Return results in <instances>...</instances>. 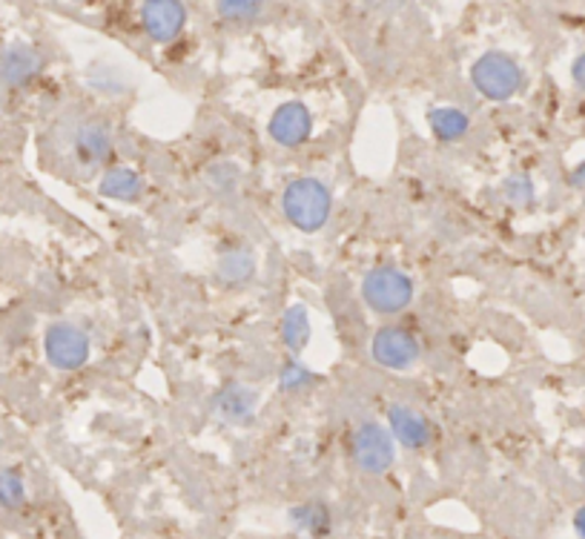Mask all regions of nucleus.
<instances>
[{
  "instance_id": "f257e3e1",
  "label": "nucleus",
  "mask_w": 585,
  "mask_h": 539,
  "mask_svg": "<svg viewBox=\"0 0 585 539\" xmlns=\"http://www.w3.org/2000/svg\"><path fill=\"white\" fill-rule=\"evenodd\" d=\"M282 210L296 230L319 233L331 222L333 192L327 190L325 181H319L313 175H301L285 187Z\"/></svg>"
},
{
  "instance_id": "f03ea898",
  "label": "nucleus",
  "mask_w": 585,
  "mask_h": 539,
  "mask_svg": "<svg viewBox=\"0 0 585 539\" xmlns=\"http://www.w3.org/2000/svg\"><path fill=\"white\" fill-rule=\"evenodd\" d=\"M471 84L483 98L502 103L511 101L520 92L522 84H525V72L511 55L490 49V52L476 58L474 66H471Z\"/></svg>"
},
{
  "instance_id": "7ed1b4c3",
  "label": "nucleus",
  "mask_w": 585,
  "mask_h": 539,
  "mask_svg": "<svg viewBox=\"0 0 585 539\" xmlns=\"http://www.w3.org/2000/svg\"><path fill=\"white\" fill-rule=\"evenodd\" d=\"M364 304L379 316H396L411 308L413 278L396 267H373L362 278Z\"/></svg>"
},
{
  "instance_id": "20e7f679",
  "label": "nucleus",
  "mask_w": 585,
  "mask_h": 539,
  "mask_svg": "<svg viewBox=\"0 0 585 539\" xmlns=\"http://www.w3.org/2000/svg\"><path fill=\"white\" fill-rule=\"evenodd\" d=\"M43 353L49 365L58 371H78L89 362L92 344L87 330L75 322H52L43 334Z\"/></svg>"
},
{
  "instance_id": "39448f33",
  "label": "nucleus",
  "mask_w": 585,
  "mask_h": 539,
  "mask_svg": "<svg viewBox=\"0 0 585 539\" xmlns=\"http://www.w3.org/2000/svg\"><path fill=\"white\" fill-rule=\"evenodd\" d=\"M353 460L364 474L379 476L390 471L396 460V442L390 428L379 422H362L353 430Z\"/></svg>"
},
{
  "instance_id": "423d86ee",
  "label": "nucleus",
  "mask_w": 585,
  "mask_h": 539,
  "mask_svg": "<svg viewBox=\"0 0 585 539\" xmlns=\"http://www.w3.org/2000/svg\"><path fill=\"white\" fill-rule=\"evenodd\" d=\"M371 353L376 365L388 367V371H408V367L420 362L422 348L411 330H404L399 325H388L376 330V336L371 341Z\"/></svg>"
},
{
  "instance_id": "0eeeda50",
  "label": "nucleus",
  "mask_w": 585,
  "mask_h": 539,
  "mask_svg": "<svg viewBox=\"0 0 585 539\" xmlns=\"http://www.w3.org/2000/svg\"><path fill=\"white\" fill-rule=\"evenodd\" d=\"M141 24L147 38L155 43H170L187 26V9L182 0H144Z\"/></svg>"
},
{
  "instance_id": "6e6552de",
  "label": "nucleus",
  "mask_w": 585,
  "mask_h": 539,
  "mask_svg": "<svg viewBox=\"0 0 585 539\" xmlns=\"http://www.w3.org/2000/svg\"><path fill=\"white\" fill-rule=\"evenodd\" d=\"M267 133L278 147H287V150L301 147L310 138V133H313V115H310V110L301 101H287L273 112Z\"/></svg>"
},
{
  "instance_id": "1a4fd4ad",
  "label": "nucleus",
  "mask_w": 585,
  "mask_h": 539,
  "mask_svg": "<svg viewBox=\"0 0 585 539\" xmlns=\"http://www.w3.org/2000/svg\"><path fill=\"white\" fill-rule=\"evenodd\" d=\"M43 70V58L38 49L26 43H12L0 52V80L9 87H24Z\"/></svg>"
},
{
  "instance_id": "9d476101",
  "label": "nucleus",
  "mask_w": 585,
  "mask_h": 539,
  "mask_svg": "<svg viewBox=\"0 0 585 539\" xmlns=\"http://www.w3.org/2000/svg\"><path fill=\"white\" fill-rule=\"evenodd\" d=\"M388 428L396 442H402L411 451H422L431 442V422L420 411L408 404H394L388 411Z\"/></svg>"
},
{
  "instance_id": "9b49d317",
  "label": "nucleus",
  "mask_w": 585,
  "mask_h": 539,
  "mask_svg": "<svg viewBox=\"0 0 585 539\" xmlns=\"http://www.w3.org/2000/svg\"><path fill=\"white\" fill-rule=\"evenodd\" d=\"M112 152V133L103 121H87L84 127L78 129V138H75V155H78L80 164L87 167H98L103 161L110 159Z\"/></svg>"
},
{
  "instance_id": "f8f14e48",
  "label": "nucleus",
  "mask_w": 585,
  "mask_h": 539,
  "mask_svg": "<svg viewBox=\"0 0 585 539\" xmlns=\"http://www.w3.org/2000/svg\"><path fill=\"white\" fill-rule=\"evenodd\" d=\"M215 411L227 422L245 425V422L253 419L256 413V390L233 381V385H227V388L215 393Z\"/></svg>"
},
{
  "instance_id": "ddd939ff",
  "label": "nucleus",
  "mask_w": 585,
  "mask_h": 539,
  "mask_svg": "<svg viewBox=\"0 0 585 539\" xmlns=\"http://www.w3.org/2000/svg\"><path fill=\"white\" fill-rule=\"evenodd\" d=\"M98 192H101L103 199L133 204V201H138L144 196V178L129 167H112L101 175Z\"/></svg>"
},
{
  "instance_id": "4468645a",
  "label": "nucleus",
  "mask_w": 585,
  "mask_h": 539,
  "mask_svg": "<svg viewBox=\"0 0 585 539\" xmlns=\"http://www.w3.org/2000/svg\"><path fill=\"white\" fill-rule=\"evenodd\" d=\"M427 124H431V133L439 141H459L471 129L468 112H462L459 106H434V110L427 112Z\"/></svg>"
},
{
  "instance_id": "2eb2a0df",
  "label": "nucleus",
  "mask_w": 585,
  "mask_h": 539,
  "mask_svg": "<svg viewBox=\"0 0 585 539\" xmlns=\"http://www.w3.org/2000/svg\"><path fill=\"white\" fill-rule=\"evenodd\" d=\"M282 339H285L287 350H290L292 356L308 348L310 316L301 304H292V308L285 310V316H282Z\"/></svg>"
},
{
  "instance_id": "dca6fc26",
  "label": "nucleus",
  "mask_w": 585,
  "mask_h": 539,
  "mask_svg": "<svg viewBox=\"0 0 585 539\" xmlns=\"http://www.w3.org/2000/svg\"><path fill=\"white\" fill-rule=\"evenodd\" d=\"M253 270L256 262L247 250H229L219 262V276H222L224 285H245L253 278Z\"/></svg>"
},
{
  "instance_id": "f3484780",
  "label": "nucleus",
  "mask_w": 585,
  "mask_h": 539,
  "mask_svg": "<svg viewBox=\"0 0 585 539\" xmlns=\"http://www.w3.org/2000/svg\"><path fill=\"white\" fill-rule=\"evenodd\" d=\"M290 519L299 525V528L313 534V537H319V534H325L327 528H331V514H327V507L322 505V502H304V505H296L290 511Z\"/></svg>"
},
{
  "instance_id": "a211bd4d",
  "label": "nucleus",
  "mask_w": 585,
  "mask_h": 539,
  "mask_svg": "<svg viewBox=\"0 0 585 539\" xmlns=\"http://www.w3.org/2000/svg\"><path fill=\"white\" fill-rule=\"evenodd\" d=\"M26 500V488L21 474L12 468L0 471V505L9 507V511H15V507L24 505Z\"/></svg>"
},
{
  "instance_id": "6ab92c4d",
  "label": "nucleus",
  "mask_w": 585,
  "mask_h": 539,
  "mask_svg": "<svg viewBox=\"0 0 585 539\" xmlns=\"http://www.w3.org/2000/svg\"><path fill=\"white\" fill-rule=\"evenodd\" d=\"M264 7V0H219L215 12L222 21H250Z\"/></svg>"
},
{
  "instance_id": "aec40b11",
  "label": "nucleus",
  "mask_w": 585,
  "mask_h": 539,
  "mask_svg": "<svg viewBox=\"0 0 585 539\" xmlns=\"http://www.w3.org/2000/svg\"><path fill=\"white\" fill-rule=\"evenodd\" d=\"M310 381H313V373L301 365L299 359L285 362V367L278 373V385H282V390H287V393H290V390H304Z\"/></svg>"
},
{
  "instance_id": "412c9836",
  "label": "nucleus",
  "mask_w": 585,
  "mask_h": 539,
  "mask_svg": "<svg viewBox=\"0 0 585 539\" xmlns=\"http://www.w3.org/2000/svg\"><path fill=\"white\" fill-rule=\"evenodd\" d=\"M506 196L514 204H528L534 199V184H531L528 175H511L506 181Z\"/></svg>"
},
{
  "instance_id": "4be33fe9",
  "label": "nucleus",
  "mask_w": 585,
  "mask_h": 539,
  "mask_svg": "<svg viewBox=\"0 0 585 539\" xmlns=\"http://www.w3.org/2000/svg\"><path fill=\"white\" fill-rule=\"evenodd\" d=\"M571 78H574V84H577L580 89H585V52L577 55L574 66H571Z\"/></svg>"
},
{
  "instance_id": "5701e85b",
  "label": "nucleus",
  "mask_w": 585,
  "mask_h": 539,
  "mask_svg": "<svg viewBox=\"0 0 585 539\" xmlns=\"http://www.w3.org/2000/svg\"><path fill=\"white\" fill-rule=\"evenodd\" d=\"M571 184H574V187H580V190H585V161L580 164L577 170H574V173H571Z\"/></svg>"
},
{
  "instance_id": "b1692460",
  "label": "nucleus",
  "mask_w": 585,
  "mask_h": 539,
  "mask_svg": "<svg viewBox=\"0 0 585 539\" xmlns=\"http://www.w3.org/2000/svg\"><path fill=\"white\" fill-rule=\"evenodd\" d=\"M574 528H577L580 539H585V507H580L577 516H574Z\"/></svg>"
},
{
  "instance_id": "393cba45",
  "label": "nucleus",
  "mask_w": 585,
  "mask_h": 539,
  "mask_svg": "<svg viewBox=\"0 0 585 539\" xmlns=\"http://www.w3.org/2000/svg\"><path fill=\"white\" fill-rule=\"evenodd\" d=\"M78 3H84V0H78Z\"/></svg>"
}]
</instances>
